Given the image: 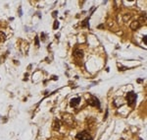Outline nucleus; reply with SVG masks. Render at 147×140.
Wrapping results in <instances>:
<instances>
[{"mask_svg":"<svg viewBox=\"0 0 147 140\" xmlns=\"http://www.w3.org/2000/svg\"><path fill=\"white\" fill-rule=\"evenodd\" d=\"M87 103H88V105H90V106L100 108V103H99L97 98H96V97H94V96H92L89 100H87Z\"/></svg>","mask_w":147,"mask_h":140,"instance_id":"obj_3","label":"nucleus"},{"mask_svg":"<svg viewBox=\"0 0 147 140\" xmlns=\"http://www.w3.org/2000/svg\"><path fill=\"white\" fill-rule=\"evenodd\" d=\"M74 56L77 59H81V58L83 57V51H81V50H76L74 51Z\"/></svg>","mask_w":147,"mask_h":140,"instance_id":"obj_4","label":"nucleus"},{"mask_svg":"<svg viewBox=\"0 0 147 140\" xmlns=\"http://www.w3.org/2000/svg\"><path fill=\"white\" fill-rule=\"evenodd\" d=\"M35 45H37V46L39 45V42H38V38H37V37L35 38Z\"/></svg>","mask_w":147,"mask_h":140,"instance_id":"obj_9","label":"nucleus"},{"mask_svg":"<svg viewBox=\"0 0 147 140\" xmlns=\"http://www.w3.org/2000/svg\"><path fill=\"white\" fill-rule=\"evenodd\" d=\"M5 39H6V36H5V34L4 33H2V32H0V40H5Z\"/></svg>","mask_w":147,"mask_h":140,"instance_id":"obj_7","label":"nucleus"},{"mask_svg":"<svg viewBox=\"0 0 147 140\" xmlns=\"http://www.w3.org/2000/svg\"><path fill=\"white\" fill-rule=\"evenodd\" d=\"M59 27V23L58 22H55V25H54V29H57Z\"/></svg>","mask_w":147,"mask_h":140,"instance_id":"obj_8","label":"nucleus"},{"mask_svg":"<svg viewBox=\"0 0 147 140\" xmlns=\"http://www.w3.org/2000/svg\"><path fill=\"white\" fill-rule=\"evenodd\" d=\"M80 103H81V98H80V97H79V98H74V99H72L71 102H70V106H77Z\"/></svg>","mask_w":147,"mask_h":140,"instance_id":"obj_5","label":"nucleus"},{"mask_svg":"<svg viewBox=\"0 0 147 140\" xmlns=\"http://www.w3.org/2000/svg\"><path fill=\"white\" fill-rule=\"evenodd\" d=\"M136 98H137V96H136L135 93H133V92L128 93V94H126V102H128V105L130 106H134L136 103Z\"/></svg>","mask_w":147,"mask_h":140,"instance_id":"obj_1","label":"nucleus"},{"mask_svg":"<svg viewBox=\"0 0 147 140\" xmlns=\"http://www.w3.org/2000/svg\"><path fill=\"white\" fill-rule=\"evenodd\" d=\"M131 29H133V30H136V29H138L139 27H140V24L138 22H133L132 24H131Z\"/></svg>","mask_w":147,"mask_h":140,"instance_id":"obj_6","label":"nucleus"},{"mask_svg":"<svg viewBox=\"0 0 147 140\" xmlns=\"http://www.w3.org/2000/svg\"><path fill=\"white\" fill-rule=\"evenodd\" d=\"M76 139L77 140H92V136L88 134L86 131H82L76 134Z\"/></svg>","mask_w":147,"mask_h":140,"instance_id":"obj_2","label":"nucleus"},{"mask_svg":"<svg viewBox=\"0 0 147 140\" xmlns=\"http://www.w3.org/2000/svg\"><path fill=\"white\" fill-rule=\"evenodd\" d=\"M143 40H144V43H145V45L147 44V40H146V36H144L143 37Z\"/></svg>","mask_w":147,"mask_h":140,"instance_id":"obj_10","label":"nucleus"}]
</instances>
